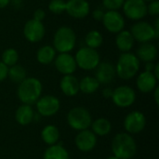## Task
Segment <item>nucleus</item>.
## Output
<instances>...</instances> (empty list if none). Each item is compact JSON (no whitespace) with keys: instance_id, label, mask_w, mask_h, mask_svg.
<instances>
[{"instance_id":"obj_7","label":"nucleus","mask_w":159,"mask_h":159,"mask_svg":"<svg viewBox=\"0 0 159 159\" xmlns=\"http://www.w3.org/2000/svg\"><path fill=\"white\" fill-rule=\"evenodd\" d=\"M129 32L132 34L135 42L137 41L140 44L152 42L154 39H158L153 24L143 20L133 23L130 27Z\"/></svg>"},{"instance_id":"obj_33","label":"nucleus","mask_w":159,"mask_h":159,"mask_svg":"<svg viewBox=\"0 0 159 159\" xmlns=\"http://www.w3.org/2000/svg\"><path fill=\"white\" fill-rule=\"evenodd\" d=\"M147 14L153 16V17H158L159 16V1L155 0L147 4Z\"/></svg>"},{"instance_id":"obj_32","label":"nucleus","mask_w":159,"mask_h":159,"mask_svg":"<svg viewBox=\"0 0 159 159\" xmlns=\"http://www.w3.org/2000/svg\"><path fill=\"white\" fill-rule=\"evenodd\" d=\"M125 0H102V6L107 10H119Z\"/></svg>"},{"instance_id":"obj_17","label":"nucleus","mask_w":159,"mask_h":159,"mask_svg":"<svg viewBox=\"0 0 159 159\" xmlns=\"http://www.w3.org/2000/svg\"><path fill=\"white\" fill-rule=\"evenodd\" d=\"M116 68L110 61H101L95 68V78L100 85H108L115 79Z\"/></svg>"},{"instance_id":"obj_34","label":"nucleus","mask_w":159,"mask_h":159,"mask_svg":"<svg viewBox=\"0 0 159 159\" xmlns=\"http://www.w3.org/2000/svg\"><path fill=\"white\" fill-rule=\"evenodd\" d=\"M46 18V11L43 8H37L34 11L33 13V20H37V21H41L43 22V20Z\"/></svg>"},{"instance_id":"obj_31","label":"nucleus","mask_w":159,"mask_h":159,"mask_svg":"<svg viewBox=\"0 0 159 159\" xmlns=\"http://www.w3.org/2000/svg\"><path fill=\"white\" fill-rule=\"evenodd\" d=\"M48 10L55 15H60L62 12H65L66 1L64 0H50L48 3Z\"/></svg>"},{"instance_id":"obj_44","label":"nucleus","mask_w":159,"mask_h":159,"mask_svg":"<svg viewBox=\"0 0 159 159\" xmlns=\"http://www.w3.org/2000/svg\"><path fill=\"white\" fill-rule=\"evenodd\" d=\"M143 1H144L145 3H147V2H148V3H150V2H152V1H155V0H143Z\"/></svg>"},{"instance_id":"obj_12","label":"nucleus","mask_w":159,"mask_h":159,"mask_svg":"<svg viewBox=\"0 0 159 159\" xmlns=\"http://www.w3.org/2000/svg\"><path fill=\"white\" fill-rule=\"evenodd\" d=\"M103 27L111 34H117L125 29V18L118 10H106L102 18Z\"/></svg>"},{"instance_id":"obj_21","label":"nucleus","mask_w":159,"mask_h":159,"mask_svg":"<svg viewBox=\"0 0 159 159\" xmlns=\"http://www.w3.org/2000/svg\"><path fill=\"white\" fill-rule=\"evenodd\" d=\"M116 46L121 53L129 52L135 44V40L130 34L129 30H122L121 32L116 34V39H115Z\"/></svg>"},{"instance_id":"obj_6","label":"nucleus","mask_w":159,"mask_h":159,"mask_svg":"<svg viewBox=\"0 0 159 159\" xmlns=\"http://www.w3.org/2000/svg\"><path fill=\"white\" fill-rule=\"evenodd\" d=\"M75 60L77 65V68H80L85 71H92L98 66L101 62V56L97 49L90 48L88 47L80 48L75 55Z\"/></svg>"},{"instance_id":"obj_19","label":"nucleus","mask_w":159,"mask_h":159,"mask_svg":"<svg viewBox=\"0 0 159 159\" xmlns=\"http://www.w3.org/2000/svg\"><path fill=\"white\" fill-rule=\"evenodd\" d=\"M60 89L67 97H74L79 92V80L74 75H62L60 80Z\"/></svg>"},{"instance_id":"obj_18","label":"nucleus","mask_w":159,"mask_h":159,"mask_svg":"<svg viewBox=\"0 0 159 159\" xmlns=\"http://www.w3.org/2000/svg\"><path fill=\"white\" fill-rule=\"evenodd\" d=\"M136 86L139 91L144 94H148L154 91L157 87V79L151 72L143 71L140 73L136 79Z\"/></svg>"},{"instance_id":"obj_20","label":"nucleus","mask_w":159,"mask_h":159,"mask_svg":"<svg viewBox=\"0 0 159 159\" xmlns=\"http://www.w3.org/2000/svg\"><path fill=\"white\" fill-rule=\"evenodd\" d=\"M157 54H158V49L157 46L152 42L141 44L135 53V55L140 60V61H143V62L155 61L157 58Z\"/></svg>"},{"instance_id":"obj_42","label":"nucleus","mask_w":159,"mask_h":159,"mask_svg":"<svg viewBox=\"0 0 159 159\" xmlns=\"http://www.w3.org/2000/svg\"><path fill=\"white\" fill-rule=\"evenodd\" d=\"M153 74H154V75L157 77V79L158 80L159 79V63H156V65H155V69H154V71H153Z\"/></svg>"},{"instance_id":"obj_39","label":"nucleus","mask_w":159,"mask_h":159,"mask_svg":"<svg viewBox=\"0 0 159 159\" xmlns=\"http://www.w3.org/2000/svg\"><path fill=\"white\" fill-rule=\"evenodd\" d=\"M153 93H154V99H155V102H156V103L158 105L159 104V88L158 87H157V88L154 89Z\"/></svg>"},{"instance_id":"obj_3","label":"nucleus","mask_w":159,"mask_h":159,"mask_svg":"<svg viewBox=\"0 0 159 159\" xmlns=\"http://www.w3.org/2000/svg\"><path fill=\"white\" fill-rule=\"evenodd\" d=\"M141 61L132 52L121 53L115 65L116 75L123 80L132 79L140 71Z\"/></svg>"},{"instance_id":"obj_23","label":"nucleus","mask_w":159,"mask_h":159,"mask_svg":"<svg viewBox=\"0 0 159 159\" xmlns=\"http://www.w3.org/2000/svg\"><path fill=\"white\" fill-rule=\"evenodd\" d=\"M56 56H57V52L55 48L50 45H45L40 47L35 54L36 61L43 65H48L52 63Z\"/></svg>"},{"instance_id":"obj_36","label":"nucleus","mask_w":159,"mask_h":159,"mask_svg":"<svg viewBox=\"0 0 159 159\" xmlns=\"http://www.w3.org/2000/svg\"><path fill=\"white\" fill-rule=\"evenodd\" d=\"M7 72H8V67L0 61V82L7 78Z\"/></svg>"},{"instance_id":"obj_27","label":"nucleus","mask_w":159,"mask_h":159,"mask_svg":"<svg viewBox=\"0 0 159 159\" xmlns=\"http://www.w3.org/2000/svg\"><path fill=\"white\" fill-rule=\"evenodd\" d=\"M100 88V83L94 76L87 75L79 80V91L83 94L90 95L95 93Z\"/></svg>"},{"instance_id":"obj_15","label":"nucleus","mask_w":159,"mask_h":159,"mask_svg":"<svg viewBox=\"0 0 159 159\" xmlns=\"http://www.w3.org/2000/svg\"><path fill=\"white\" fill-rule=\"evenodd\" d=\"M53 62L56 70L62 75H74L77 69L75 56L71 53H59Z\"/></svg>"},{"instance_id":"obj_35","label":"nucleus","mask_w":159,"mask_h":159,"mask_svg":"<svg viewBox=\"0 0 159 159\" xmlns=\"http://www.w3.org/2000/svg\"><path fill=\"white\" fill-rule=\"evenodd\" d=\"M104 10L102 8H95L92 11V18L96 20V21H102L103 15H104Z\"/></svg>"},{"instance_id":"obj_14","label":"nucleus","mask_w":159,"mask_h":159,"mask_svg":"<svg viewBox=\"0 0 159 159\" xmlns=\"http://www.w3.org/2000/svg\"><path fill=\"white\" fill-rule=\"evenodd\" d=\"M65 12L72 18L82 20L90 13V5L88 0H67Z\"/></svg>"},{"instance_id":"obj_40","label":"nucleus","mask_w":159,"mask_h":159,"mask_svg":"<svg viewBox=\"0 0 159 159\" xmlns=\"http://www.w3.org/2000/svg\"><path fill=\"white\" fill-rule=\"evenodd\" d=\"M153 26H154V29H155V31H156V34H157V38H158L159 37V18L158 17H157V18H156L155 24H153Z\"/></svg>"},{"instance_id":"obj_38","label":"nucleus","mask_w":159,"mask_h":159,"mask_svg":"<svg viewBox=\"0 0 159 159\" xmlns=\"http://www.w3.org/2000/svg\"><path fill=\"white\" fill-rule=\"evenodd\" d=\"M155 65H156V63H154V61L145 62V65H144V67H145V70H144V71L153 73V71H154V69H155Z\"/></svg>"},{"instance_id":"obj_22","label":"nucleus","mask_w":159,"mask_h":159,"mask_svg":"<svg viewBox=\"0 0 159 159\" xmlns=\"http://www.w3.org/2000/svg\"><path fill=\"white\" fill-rule=\"evenodd\" d=\"M35 116V113L32 105L23 104L20 105L15 112V120L20 126H28L31 124Z\"/></svg>"},{"instance_id":"obj_26","label":"nucleus","mask_w":159,"mask_h":159,"mask_svg":"<svg viewBox=\"0 0 159 159\" xmlns=\"http://www.w3.org/2000/svg\"><path fill=\"white\" fill-rule=\"evenodd\" d=\"M90 128H91L90 130L96 136L103 137V136L108 135L111 132L112 124H111L110 120H108L107 118L101 117V118H98V119L92 121Z\"/></svg>"},{"instance_id":"obj_10","label":"nucleus","mask_w":159,"mask_h":159,"mask_svg":"<svg viewBox=\"0 0 159 159\" xmlns=\"http://www.w3.org/2000/svg\"><path fill=\"white\" fill-rule=\"evenodd\" d=\"M35 106L39 116L50 117L59 112L61 108V102L53 95H46L38 99V101L35 102Z\"/></svg>"},{"instance_id":"obj_5","label":"nucleus","mask_w":159,"mask_h":159,"mask_svg":"<svg viewBox=\"0 0 159 159\" xmlns=\"http://www.w3.org/2000/svg\"><path fill=\"white\" fill-rule=\"evenodd\" d=\"M69 127L76 131L89 129L92 123V116L89 111L83 106L72 108L66 116Z\"/></svg>"},{"instance_id":"obj_1","label":"nucleus","mask_w":159,"mask_h":159,"mask_svg":"<svg viewBox=\"0 0 159 159\" xmlns=\"http://www.w3.org/2000/svg\"><path fill=\"white\" fill-rule=\"evenodd\" d=\"M43 85L36 77H26L19 84L17 89V96L21 103L33 105L41 97Z\"/></svg>"},{"instance_id":"obj_28","label":"nucleus","mask_w":159,"mask_h":159,"mask_svg":"<svg viewBox=\"0 0 159 159\" xmlns=\"http://www.w3.org/2000/svg\"><path fill=\"white\" fill-rule=\"evenodd\" d=\"M7 77L13 83L20 84L27 77L26 69L19 63H17L13 66H10V67H8Z\"/></svg>"},{"instance_id":"obj_25","label":"nucleus","mask_w":159,"mask_h":159,"mask_svg":"<svg viewBox=\"0 0 159 159\" xmlns=\"http://www.w3.org/2000/svg\"><path fill=\"white\" fill-rule=\"evenodd\" d=\"M43 159H70V155L67 149L61 143L48 146L45 150Z\"/></svg>"},{"instance_id":"obj_8","label":"nucleus","mask_w":159,"mask_h":159,"mask_svg":"<svg viewBox=\"0 0 159 159\" xmlns=\"http://www.w3.org/2000/svg\"><path fill=\"white\" fill-rule=\"evenodd\" d=\"M114 104L119 108H128L136 101V92L129 86H119L113 90L111 98Z\"/></svg>"},{"instance_id":"obj_4","label":"nucleus","mask_w":159,"mask_h":159,"mask_svg":"<svg viewBox=\"0 0 159 159\" xmlns=\"http://www.w3.org/2000/svg\"><path fill=\"white\" fill-rule=\"evenodd\" d=\"M52 47L58 53H70L76 46V34L70 26L59 27L54 35Z\"/></svg>"},{"instance_id":"obj_9","label":"nucleus","mask_w":159,"mask_h":159,"mask_svg":"<svg viewBox=\"0 0 159 159\" xmlns=\"http://www.w3.org/2000/svg\"><path fill=\"white\" fill-rule=\"evenodd\" d=\"M123 14L130 20H142L147 15V3L143 0H125L122 7Z\"/></svg>"},{"instance_id":"obj_43","label":"nucleus","mask_w":159,"mask_h":159,"mask_svg":"<svg viewBox=\"0 0 159 159\" xmlns=\"http://www.w3.org/2000/svg\"><path fill=\"white\" fill-rule=\"evenodd\" d=\"M106 159H119V158H117V157H115V156H111V157H107Z\"/></svg>"},{"instance_id":"obj_13","label":"nucleus","mask_w":159,"mask_h":159,"mask_svg":"<svg viewBox=\"0 0 159 159\" xmlns=\"http://www.w3.org/2000/svg\"><path fill=\"white\" fill-rule=\"evenodd\" d=\"M22 33L24 38L28 42L38 43L43 40L46 34V28L43 22L30 19L24 23Z\"/></svg>"},{"instance_id":"obj_2","label":"nucleus","mask_w":159,"mask_h":159,"mask_svg":"<svg viewBox=\"0 0 159 159\" xmlns=\"http://www.w3.org/2000/svg\"><path fill=\"white\" fill-rule=\"evenodd\" d=\"M113 156L119 159H131L137 153L135 139L127 132L117 133L111 144Z\"/></svg>"},{"instance_id":"obj_37","label":"nucleus","mask_w":159,"mask_h":159,"mask_svg":"<svg viewBox=\"0 0 159 159\" xmlns=\"http://www.w3.org/2000/svg\"><path fill=\"white\" fill-rule=\"evenodd\" d=\"M113 90L111 88H106L102 90V95L104 98L106 99H111L112 98V95H113Z\"/></svg>"},{"instance_id":"obj_41","label":"nucleus","mask_w":159,"mask_h":159,"mask_svg":"<svg viewBox=\"0 0 159 159\" xmlns=\"http://www.w3.org/2000/svg\"><path fill=\"white\" fill-rule=\"evenodd\" d=\"M10 3H11V0H0V9L6 8Z\"/></svg>"},{"instance_id":"obj_16","label":"nucleus","mask_w":159,"mask_h":159,"mask_svg":"<svg viewBox=\"0 0 159 159\" xmlns=\"http://www.w3.org/2000/svg\"><path fill=\"white\" fill-rule=\"evenodd\" d=\"M75 144L81 152H90L97 145V136L90 129L78 131L75 138Z\"/></svg>"},{"instance_id":"obj_11","label":"nucleus","mask_w":159,"mask_h":159,"mask_svg":"<svg viewBox=\"0 0 159 159\" xmlns=\"http://www.w3.org/2000/svg\"><path fill=\"white\" fill-rule=\"evenodd\" d=\"M123 126L127 133L130 135L138 134L145 129L146 117L144 114L140 111H132L126 116Z\"/></svg>"},{"instance_id":"obj_29","label":"nucleus","mask_w":159,"mask_h":159,"mask_svg":"<svg viewBox=\"0 0 159 159\" xmlns=\"http://www.w3.org/2000/svg\"><path fill=\"white\" fill-rule=\"evenodd\" d=\"M103 43V36L102 33L98 30H90L87 33L85 36L86 47L97 49Z\"/></svg>"},{"instance_id":"obj_30","label":"nucleus","mask_w":159,"mask_h":159,"mask_svg":"<svg viewBox=\"0 0 159 159\" xmlns=\"http://www.w3.org/2000/svg\"><path fill=\"white\" fill-rule=\"evenodd\" d=\"M19 61V52L13 48H8L5 49L1 55V61L6 64L7 67L13 66L18 63Z\"/></svg>"},{"instance_id":"obj_24","label":"nucleus","mask_w":159,"mask_h":159,"mask_svg":"<svg viewBox=\"0 0 159 159\" xmlns=\"http://www.w3.org/2000/svg\"><path fill=\"white\" fill-rule=\"evenodd\" d=\"M41 140L48 146L54 145L59 143L60 140V130L54 125H47L45 126L40 133Z\"/></svg>"}]
</instances>
